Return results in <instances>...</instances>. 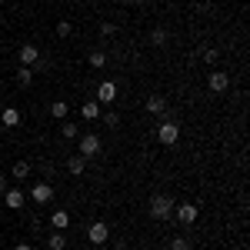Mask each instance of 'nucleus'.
I'll use <instances>...</instances> for the list:
<instances>
[{"mask_svg": "<svg viewBox=\"0 0 250 250\" xmlns=\"http://www.w3.org/2000/svg\"><path fill=\"white\" fill-rule=\"evenodd\" d=\"M7 187H10V180H7V177L0 173V193H7Z\"/></svg>", "mask_w": 250, "mask_h": 250, "instance_id": "28", "label": "nucleus"}, {"mask_svg": "<svg viewBox=\"0 0 250 250\" xmlns=\"http://www.w3.org/2000/svg\"><path fill=\"white\" fill-rule=\"evenodd\" d=\"M67 170L74 173V177H80V173L87 170V160H83V157H80V154H74V157H70V160H67Z\"/></svg>", "mask_w": 250, "mask_h": 250, "instance_id": "16", "label": "nucleus"}, {"mask_svg": "<svg viewBox=\"0 0 250 250\" xmlns=\"http://www.w3.org/2000/svg\"><path fill=\"white\" fill-rule=\"evenodd\" d=\"M60 137H63V140H77V137H80V127H77V124H70V120H67V124L60 127Z\"/></svg>", "mask_w": 250, "mask_h": 250, "instance_id": "20", "label": "nucleus"}, {"mask_svg": "<svg viewBox=\"0 0 250 250\" xmlns=\"http://www.w3.org/2000/svg\"><path fill=\"white\" fill-rule=\"evenodd\" d=\"M80 117H83V120H100V104H97V100H83Z\"/></svg>", "mask_w": 250, "mask_h": 250, "instance_id": "14", "label": "nucleus"}, {"mask_svg": "<svg viewBox=\"0 0 250 250\" xmlns=\"http://www.w3.org/2000/svg\"><path fill=\"white\" fill-rule=\"evenodd\" d=\"M107 237H110V227H107L104 220H97V224H90V227H87V240H90L94 247L107 244Z\"/></svg>", "mask_w": 250, "mask_h": 250, "instance_id": "6", "label": "nucleus"}, {"mask_svg": "<svg viewBox=\"0 0 250 250\" xmlns=\"http://www.w3.org/2000/svg\"><path fill=\"white\" fill-rule=\"evenodd\" d=\"M10 177H14V180H27V177H30V164H27V160H17V164L10 167Z\"/></svg>", "mask_w": 250, "mask_h": 250, "instance_id": "15", "label": "nucleus"}, {"mask_svg": "<svg viewBox=\"0 0 250 250\" xmlns=\"http://www.w3.org/2000/svg\"><path fill=\"white\" fill-rule=\"evenodd\" d=\"M50 114L57 117V120H63V117L70 114V104H67V100H54V104H50Z\"/></svg>", "mask_w": 250, "mask_h": 250, "instance_id": "19", "label": "nucleus"}, {"mask_svg": "<svg viewBox=\"0 0 250 250\" xmlns=\"http://www.w3.org/2000/svg\"><path fill=\"white\" fill-rule=\"evenodd\" d=\"M170 250H190V240H187V237H173Z\"/></svg>", "mask_w": 250, "mask_h": 250, "instance_id": "25", "label": "nucleus"}, {"mask_svg": "<svg viewBox=\"0 0 250 250\" xmlns=\"http://www.w3.org/2000/svg\"><path fill=\"white\" fill-rule=\"evenodd\" d=\"M14 250H34V247H30L27 240H20V244H14Z\"/></svg>", "mask_w": 250, "mask_h": 250, "instance_id": "29", "label": "nucleus"}, {"mask_svg": "<svg viewBox=\"0 0 250 250\" xmlns=\"http://www.w3.org/2000/svg\"><path fill=\"white\" fill-rule=\"evenodd\" d=\"M104 124H107V127H117V124H120V117L110 110V114H104Z\"/></svg>", "mask_w": 250, "mask_h": 250, "instance_id": "26", "label": "nucleus"}, {"mask_svg": "<svg viewBox=\"0 0 250 250\" xmlns=\"http://www.w3.org/2000/svg\"><path fill=\"white\" fill-rule=\"evenodd\" d=\"M147 114H154V117H164V114H167V97H160V94H150V97H147Z\"/></svg>", "mask_w": 250, "mask_h": 250, "instance_id": "10", "label": "nucleus"}, {"mask_svg": "<svg viewBox=\"0 0 250 250\" xmlns=\"http://www.w3.org/2000/svg\"><path fill=\"white\" fill-rule=\"evenodd\" d=\"M77 140H80V150H77V154L83 157V160H94V157L100 154V147H104V144H100V137H97V134H80Z\"/></svg>", "mask_w": 250, "mask_h": 250, "instance_id": "3", "label": "nucleus"}, {"mask_svg": "<svg viewBox=\"0 0 250 250\" xmlns=\"http://www.w3.org/2000/svg\"><path fill=\"white\" fill-rule=\"evenodd\" d=\"M117 250H124V247H117Z\"/></svg>", "mask_w": 250, "mask_h": 250, "instance_id": "30", "label": "nucleus"}, {"mask_svg": "<svg viewBox=\"0 0 250 250\" xmlns=\"http://www.w3.org/2000/svg\"><path fill=\"white\" fill-rule=\"evenodd\" d=\"M173 197H167V193H154L150 197V204H147V210H150V217L154 220H167V217H173Z\"/></svg>", "mask_w": 250, "mask_h": 250, "instance_id": "1", "label": "nucleus"}, {"mask_svg": "<svg viewBox=\"0 0 250 250\" xmlns=\"http://www.w3.org/2000/svg\"><path fill=\"white\" fill-rule=\"evenodd\" d=\"M47 247L50 250H67V237H63V233H50V240H47Z\"/></svg>", "mask_w": 250, "mask_h": 250, "instance_id": "21", "label": "nucleus"}, {"mask_svg": "<svg viewBox=\"0 0 250 250\" xmlns=\"http://www.w3.org/2000/svg\"><path fill=\"white\" fill-rule=\"evenodd\" d=\"M150 43H154V47H164V43H167V30H160V27L150 30Z\"/></svg>", "mask_w": 250, "mask_h": 250, "instance_id": "22", "label": "nucleus"}, {"mask_svg": "<svg viewBox=\"0 0 250 250\" xmlns=\"http://www.w3.org/2000/svg\"><path fill=\"white\" fill-rule=\"evenodd\" d=\"M3 204H7L10 210H20V207L27 204V197H23V190H20V187H7V193H3Z\"/></svg>", "mask_w": 250, "mask_h": 250, "instance_id": "9", "label": "nucleus"}, {"mask_svg": "<svg viewBox=\"0 0 250 250\" xmlns=\"http://www.w3.org/2000/svg\"><path fill=\"white\" fill-rule=\"evenodd\" d=\"M117 97V83H110V80H104L100 87H97V104H110Z\"/></svg>", "mask_w": 250, "mask_h": 250, "instance_id": "11", "label": "nucleus"}, {"mask_svg": "<svg viewBox=\"0 0 250 250\" xmlns=\"http://www.w3.org/2000/svg\"><path fill=\"white\" fill-rule=\"evenodd\" d=\"M30 200L40 204V207L50 204V200H54V187H50V184H34V187H30Z\"/></svg>", "mask_w": 250, "mask_h": 250, "instance_id": "7", "label": "nucleus"}, {"mask_svg": "<svg viewBox=\"0 0 250 250\" xmlns=\"http://www.w3.org/2000/svg\"><path fill=\"white\" fill-rule=\"evenodd\" d=\"M200 57H204V63H217V57H220V54H217L213 47H204V50H200Z\"/></svg>", "mask_w": 250, "mask_h": 250, "instance_id": "24", "label": "nucleus"}, {"mask_svg": "<svg viewBox=\"0 0 250 250\" xmlns=\"http://www.w3.org/2000/svg\"><path fill=\"white\" fill-rule=\"evenodd\" d=\"M100 34H104V37H114L117 27H114V23H100Z\"/></svg>", "mask_w": 250, "mask_h": 250, "instance_id": "27", "label": "nucleus"}, {"mask_svg": "<svg viewBox=\"0 0 250 250\" xmlns=\"http://www.w3.org/2000/svg\"><path fill=\"white\" fill-rule=\"evenodd\" d=\"M0 124H3L7 130L20 127V110H17V107H3V114H0Z\"/></svg>", "mask_w": 250, "mask_h": 250, "instance_id": "12", "label": "nucleus"}, {"mask_svg": "<svg viewBox=\"0 0 250 250\" xmlns=\"http://www.w3.org/2000/svg\"><path fill=\"white\" fill-rule=\"evenodd\" d=\"M17 60H20V67H34V63H40V47H34V43H20L17 47Z\"/></svg>", "mask_w": 250, "mask_h": 250, "instance_id": "5", "label": "nucleus"}, {"mask_svg": "<svg viewBox=\"0 0 250 250\" xmlns=\"http://www.w3.org/2000/svg\"><path fill=\"white\" fill-rule=\"evenodd\" d=\"M17 83L20 87H30L34 83V67H17Z\"/></svg>", "mask_w": 250, "mask_h": 250, "instance_id": "18", "label": "nucleus"}, {"mask_svg": "<svg viewBox=\"0 0 250 250\" xmlns=\"http://www.w3.org/2000/svg\"><path fill=\"white\" fill-rule=\"evenodd\" d=\"M50 227H54V230H67V227H70V213L67 210H54L50 213Z\"/></svg>", "mask_w": 250, "mask_h": 250, "instance_id": "13", "label": "nucleus"}, {"mask_svg": "<svg viewBox=\"0 0 250 250\" xmlns=\"http://www.w3.org/2000/svg\"><path fill=\"white\" fill-rule=\"evenodd\" d=\"M207 87H210L213 94H224V90L230 87V74H224V70H213L210 77H207Z\"/></svg>", "mask_w": 250, "mask_h": 250, "instance_id": "8", "label": "nucleus"}, {"mask_svg": "<svg viewBox=\"0 0 250 250\" xmlns=\"http://www.w3.org/2000/svg\"><path fill=\"white\" fill-rule=\"evenodd\" d=\"M87 63H90L94 70H104V67H107V54H104V50H90V57H87Z\"/></svg>", "mask_w": 250, "mask_h": 250, "instance_id": "17", "label": "nucleus"}, {"mask_svg": "<svg viewBox=\"0 0 250 250\" xmlns=\"http://www.w3.org/2000/svg\"><path fill=\"white\" fill-rule=\"evenodd\" d=\"M173 217L190 227V224H197V217H200V207L197 204H173Z\"/></svg>", "mask_w": 250, "mask_h": 250, "instance_id": "4", "label": "nucleus"}, {"mask_svg": "<svg viewBox=\"0 0 250 250\" xmlns=\"http://www.w3.org/2000/svg\"><path fill=\"white\" fill-rule=\"evenodd\" d=\"M157 140H160L164 147H173V144L180 140V124L170 120V117H164V120L157 124Z\"/></svg>", "mask_w": 250, "mask_h": 250, "instance_id": "2", "label": "nucleus"}, {"mask_svg": "<svg viewBox=\"0 0 250 250\" xmlns=\"http://www.w3.org/2000/svg\"><path fill=\"white\" fill-rule=\"evenodd\" d=\"M70 34H74V23H70V20H60L57 23V37H70Z\"/></svg>", "mask_w": 250, "mask_h": 250, "instance_id": "23", "label": "nucleus"}]
</instances>
